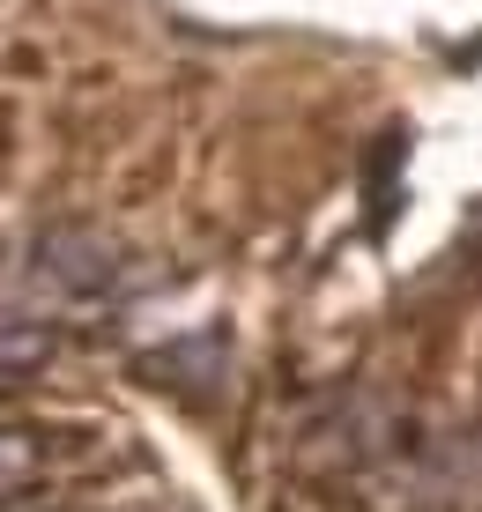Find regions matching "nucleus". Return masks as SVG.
Masks as SVG:
<instances>
[{
  "instance_id": "nucleus-1",
  "label": "nucleus",
  "mask_w": 482,
  "mask_h": 512,
  "mask_svg": "<svg viewBox=\"0 0 482 512\" xmlns=\"http://www.w3.org/2000/svg\"><path fill=\"white\" fill-rule=\"evenodd\" d=\"M38 268L60 282V290H104V282L119 275V245L104 238V231H89V223H52V231L38 238Z\"/></svg>"
}]
</instances>
